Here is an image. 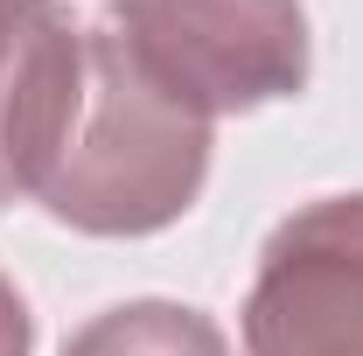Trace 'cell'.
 Instances as JSON below:
<instances>
[{"label":"cell","instance_id":"cell-1","mask_svg":"<svg viewBox=\"0 0 363 356\" xmlns=\"http://www.w3.org/2000/svg\"><path fill=\"white\" fill-rule=\"evenodd\" d=\"M217 119L182 105L105 21L84 28V105L43 182V210L84 238H154L196 210Z\"/></svg>","mask_w":363,"mask_h":356},{"label":"cell","instance_id":"cell-2","mask_svg":"<svg viewBox=\"0 0 363 356\" xmlns=\"http://www.w3.org/2000/svg\"><path fill=\"white\" fill-rule=\"evenodd\" d=\"M98 21L203 119L301 98L315 70L301 0H112Z\"/></svg>","mask_w":363,"mask_h":356},{"label":"cell","instance_id":"cell-3","mask_svg":"<svg viewBox=\"0 0 363 356\" xmlns=\"http://www.w3.org/2000/svg\"><path fill=\"white\" fill-rule=\"evenodd\" d=\"M238 335L245 356H363V189L272 223Z\"/></svg>","mask_w":363,"mask_h":356},{"label":"cell","instance_id":"cell-4","mask_svg":"<svg viewBox=\"0 0 363 356\" xmlns=\"http://www.w3.org/2000/svg\"><path fill=\"white\" fill-rule=\"evenodd\" d=\"M84 105V28L63 0H0V210L43 196Z\"/></svg>","mask_w":363,"mask_h":356},{"label":"cell","instance_id":"cell-5","mask_svg":"<svg viewBox=\"0 0 363 356\" xmlns=\"http://www.w3.org/2000/svg\"><path fill=\"white\" fill-rule=\"evenodd\" d=\"M63 356H238V350L189 301H119V308L91 314L63 343Z\"/></svg>","mask_w":363,"mask_h":356},{"label":"cell","instance_id":"cell-6","mask_svg":"<svg viewBox=\"0 0 363 356\" xmlns=\"http://www.w3.org/2000/svg\"><path fill=\"white\" fill-rule=\"evenodd\" d=\"M35 350V321H28V301L14 294V279L0 272V356H28Z\"/></svg>","mask_w":363,"mask_h":356}]
</instances>
